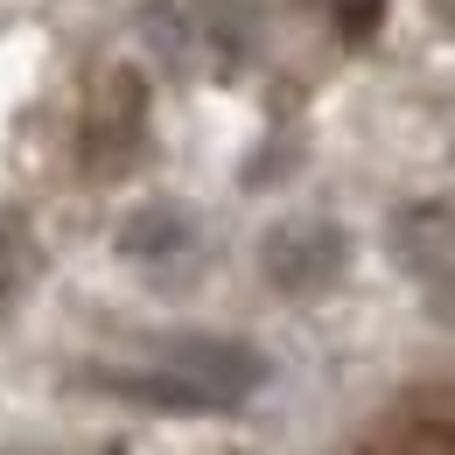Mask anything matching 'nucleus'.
Wrapping results in <instances>:
<instances>
[{
    "label": "nucleus",
    "mask_w": 455,
    "mask_h": 455,
    "mask_svg": "<svg viewBox=\"0 0 455 455\" xmlns=\"http://www.w3.org/2000/svg\"><path fill=\"white\" fill-rule=\"evenodd\" d=\"M259 267H267V281L281 287V294L308 301V294H323V287L343 281L350 238H343L337 225H323V218H294V225H281L259 245Z\"/></svg>",
    "instance_id": "f257e3e1"
},
{
    "label": "nucleus",
    "mask_w": 455,
    "mask_h": 455,
    "mask_svg": "<svg viewBox=\"0 0 455 455\" xmlns=\"http://www.w3.org/2000/svg\"><path fill=\"white\" fill-rule=\"evenodd\" d=\"M393 252L420 294L455 323V204H413L393 218Z\"/></svg>",
    "instance_id": "f03ea898"
},
{
    "label": "nucleus",
    "mask_w": 455,
    "mask_h": 455,
    "mask_svg": "<svg viewBox=\"0 0 455 455\" xmlns=\"http://www.w3.org/2000/svg\"><path fill=\"white\" fill-rule=\"evenodd\" d=\"M162 371L189 379L196 393L225 413V406H238L245 393H259L267 357H259V350H245V343H231V337H175L169 350H162Z\"/></svg>",
    "instance_id": "7ed1b4c3"
},
{
    "label": "nucleus",
    "mask_w": 455,
    "mask_h": 455,
    "mask_svg": "<svg viewBox=\"0 0 455 455\" xmlns=\"http://www.w3.org/2000/svg\"><path fill=\"white\" fill-rule=\"evenodd\" d=\"M182 238H189V231H182L175 211H140L133 225L119 231V245H126V252H169V245H182Z\"/></svg>",
    "instance_id": "20e7f679"
},
{
    "label": "nucleus",
    "mask_w": 455,
    "mask_h": 455,
    "mask_svg": "<svg viewBox=\"0 0 455 455\" xmlns=\"http://www.w3.org/2000/svg\"><path fill=\"white\" fill-rule=\"evenodd\" d=\"M399 455H455V427L449 420H406L399 427Z\"/></svg>",
    "instance_id": "39448f33"
},
{
    "label": "nucleus",
    "mask_w": 455,
    "mask_h": 455,
    "mask_svg": "<svg viewBox=\"0 0 455 455\" xmlns=\"http://www.w3.org/2000/svg\"><path fill=\"white\" fill-rule=\"evenodd\" d=\"M379 7H386V0H343V7H337L343 36H350V43H357V36H371V21H379Z\"/></svg>",
    "instance_id": "423d86ee"
},
{
    "label": "nucleus",
    "mask_w": 455,
    "mask_h": 455,
    "mask_svg": "<svg viewBox=\"0 0 455 455\" xmlns=\"http://www.w3.org/2000/svg\"><path fill=\"white\" fill-rule=\"evenodd\" d=\"M435 7H455V0H435Z\"/></svg>",
    "instance_id": "0eeeda50"
}]
</instances>
